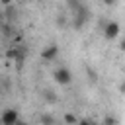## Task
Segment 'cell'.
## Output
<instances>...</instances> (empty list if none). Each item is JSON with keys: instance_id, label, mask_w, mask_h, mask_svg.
Wrapping results in <instances>:
<instances>
[{"instance_id": "6da1fadb", "label": "cell", "mask_w": 125, "mask_h": 125, "mask_svg": "<svg viewBox=\"0 0 125 125\" xmlns=\"http://www.w3.org/2000/svg\"><path fill=\"white\" fill-rule=\"evenodd\" d=\"M53 78H55L57 84H61V86H68V84L72 82V72H70L66 66H59V68L53 72Z\"/></svg>"}, {"instance_id": "7a4b0ae2", "label": "cell", "mask_w": 125, "mask_h": 125, "mask_svg": "<svg viewBox=\"0 0 125 125\" xmlns=\"http://www.w3.org/2000/svg\"><path fill=\"white\" fill-rule=\"evenodd\" d=\"M0 121H2V125H18V121H20V113H18V109H16V107H8V109H4Z\"/></svg>"}, {"instance_id": "3957f363", "label": "cell", "mask_w": 125, "mask_h": 125, "mask_svg": "<svg viewBox=\"0 0 125 125\" xmlns=\"http://www.w3.org/2000/svg\"><path fill=\"white\" fill-rule=\"evenodd\" d=\"M119 31H121V25L117 21H107L104 25V37L105 39H115L119 35Z\"/></svg>"}, {"instance_id": "277c9868", "label": "cell", "mask_w": 125, "mask_h": 125, "mask_svg": "<svg viewBox=\"0 0 125 125\" xmlns=\"http://www.w3.org/2000/svg\"><path fill=\"white\" fill-rule=\"evenodd\" d=\"M59 57V47L53 43V45H47L43 51H41V59L43 61H47V62H51V61H55Z\"/></svg>"}, {"instance_id": "5b68a950", "label": "cell", "mask_w": 125, "mask_h": 125, "mask_svg": "<svg viewBox=\"0 0 125 125\" xmlns=\"http://www.w3.org/2000/svg\"><path fill=\"white\" fill-rule=\"evenodd\" d=\"M8 57L10 59H14L16 62H23V59H25V51H23V47H12V49H8Z\"/></svg>"}, {"instance_id": "8992f818", "label": "cell", "mask_w": 125, "mask_h": 125, "mask_svg": "<svg viewBox=\"0 0 125 125\" xmlns=\"http://www.w3.org/2000/svg\"><path fill=\"white\" fill-rule=\"evenodd\" d=\"M43 98H45V102H49V104H55V102H57V96H55L53 90H43Z\"/></svg>"}, {"instance_id": "52a82bcc", "label": "cell", "mask_w": 125, "mask_h": 125, "mask_svg": "<svg viewBox=\"0 0 125 125\" xmlns=\"http://www.w3.org/2000/svg\"><path fill=\"white\" fill-rule=\"evenodd\" d=\"M64 123H68V125H78V119H76L72 113H66V115H64Z\"/></svg>"}, {"instance_id": "ba28073f", "label": "cell", "mask_w": 125, "mask_h": 125, "mask_svg": "<svg viewBox=\"0 0 125 125\" xmlns=\"http://www.w3.org/2000/svg\"><path fill=\"white\" fill-rule=\"evenodd\" d=\"M104 125H117V119H115L113 115H105V119H104Z\"/></svg>"}, {"instance_id": "9c48e42d", "label": "cell", "mask_w": 125, "mask_h": 125, "mask_svg": "<svg viewBox=\"0 0 125 125\" xmlns=\"http://www.w3.org/2000/svg\"><path fill=\"white\" fill-rule=\"evenodd\" d=\"M66 21H68V20H66V16H62V14H59V16H57V25H66Z\"/></svg>"}, {"instance_id": "30bf717a", "label": "cell", "mask_w": 125, "mask_h": 125, "mask_svg": "<svg viewBox=\"0 0 125 125\" xmlns=\"http://www.w3.org/2000/svg\"><path fill=\"white\" fill-rule=\"evenodd\" d=\"M78 125H92V121H88V119H80Z\"/></svg>"}, {"instance_id": "8fae6325", "label": "cell", "mask_w": 125, "mask_h": 125, "mask_svg": "<svg viewBox=\"0 0 125 125\" xmlns=\"http://www.w3.org/2000/svg\"><path fill=\"white\" fill-rule=\"evenodd\" d=\"M119 90H121V94H125V82H121V86H119Z\"/></svg>"}, {"instance_id": "7c38bea8", "label": "cell", "mask_w": 125, "mask_h": 125, "mask_svg": "<svg viewBox=\"0 0 125 125\" xmlns=\"http://www.w3.org/2000/svg\"><path fill=\"white\" fill-rule=\"evenodd\" d=\"M119 49H121V51H125V39H123V41L119 43Z\"/></svg>"}, {"instance_id": "4fadbf2b", "label": "cell", "mask_w": 125, "mask_h": 125, "mask_svg": "<svg viewBox=\"0 0 125 125\" xmlns=\"http://www.w3.org/2000/svg\"><path fill=\"white\" fill-rule=\"evenodd\" d=\"M18 125H25V123H23V121H21V119H20V121H18Z\"/></svg>"}, {"instance_id": "5bb4252c", "label": "cell", "mask_w": 125, "mask_h": 125, "mask_svg": "<svg viewBox=\"0 0 125 125\" xmlns=\"http://www.w3.org/2000/svg\"><path fill=\"white\" fill-rule=\"evenodd\" d=\"M92 125H98V123H94V121H92Z\"/></svg>"}]
</instances>
